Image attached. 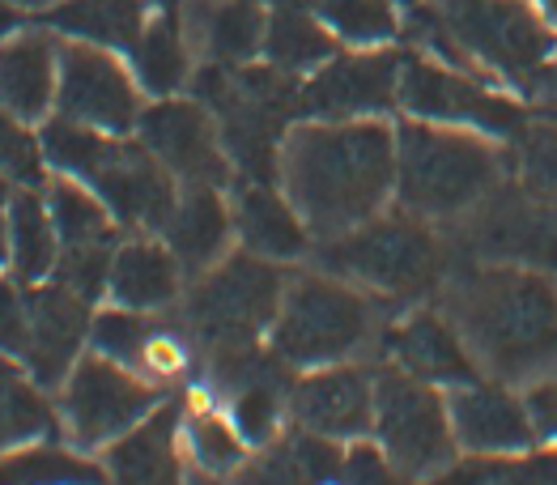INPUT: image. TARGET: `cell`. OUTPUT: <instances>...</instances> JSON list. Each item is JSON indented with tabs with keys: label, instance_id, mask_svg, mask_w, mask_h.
<instances>
[{
	"label": "cell",
	"instance_id": "cell-18",
	"mask_svg": "<svg viewBox=\"0 0 557 485\" xmlns=\"http://www.w3.org/2000/svg\"><path fill=\"white\" fill-rule=\"evenodd\" d=\"M294 418L332 438L367 435L374 426V380L362 366H320L294 388Z\"/></svg>",
	"mask_w": 557,
	"mask_h": 485
},
{
	"label": "cell",
	"instance_id": "cell-20",
	"mask_svg": "<svg viewBox=\"0 0 557 485\" xmlns=\"http://www.w3.org/2000/svg\"><path fill=\"white\" fill-rule=\"evenodd\" d=\"M234 213L226 200L213 192V184H187V192L171 204L166 217V247L175 251L180 269L187 273H205L231 242Z\"/></svg>",
	"mask_w": 557,
	"mask_h": 485
},
{
	"label": "cell",
	"instance_id": "cell-39",
	"mask_svg": "<svg viewBox=\"0 0 557 485\" xmlns=\"http://www.w3.org/2000/svg\"><path fill=\"white\" fill-rule=\"evenodd\" d=\"M30 337V298L17 290L9 277H0V349L22 358Z\"/></svg>",
	"mask_w": 557,
	"mask_h": 485
},
{
	"label": "cell",
	"instance_id": "cell-11",
	"mask_svg": "<svg viewBox=\"0 0 557 485\" xmlns=\"http://www.w3.org/2000/svg\"><path fill=\"white\" fill-rule=\"evenodd\" d=\"M468 247L490 264H523L557 277V200L528 188L485 196L468 217Z\"/></svg>",
	"mask_w": 557,
	"mask_h": 485
},
{
	"label": "cell",
	"instance_id": "cell-5",
	"mask_svg": "<svg viewBox=\"0 0 557 485\" xmlns=\"http://www.w3.org/2000/svg\"><path fill=\"white\" fill-rule=\"evenodd\" d=\"M44 158L64 175L90 184L124 226H166L171 217V171L133 141H111V133L86 128L77 120H55L44 128Z\"/></svg>",
	"mask_w": 557,
	"mask_h": 485
},
{
	"label": "cell",
	"instance_id": "cell-33",
	"mask_svg": "<svg viewBox=\"0 0 557 485\" xmlns=\"http://www.w3.org/2000/svg\"><path fill=\"white\" fill-rule=\"evenodd\" d=\"M345 469V447L341 438L320 435V431H307L294 435L269 464V477H298V482H324V477H341Z\"/></svg>",
	"mask_w": 557,
	"mask_h": 485
},
{
	"label": "cell",
	"instance_id": "cell-4",
	"mask_svg": "<svg viewBox=\"0 0 557 485\" xmlns=\"http://www.w3.org/2000/svg\"><path fill=\"white\" fill-rule=\"evenodd\" d=\"M425 43L447 64L536 86L554 64V30L532 0H430L418 13Z\"/></svg>",
	"mask_w": 557,
	"mask_h": 485
},
{
	"label": "cell",
	"instance_id": "cell-30",
	"mask_svg": "<svg viewBox=\"0 0 557 485\" xmlns=\"http://www.w3.org/2000/svg\"><path fill=\"white\" fill-rule=\"evenodd\" d=\"M315 17L354 48H383L400 35L396 0H315Z\"/></svg>",
	"mask_w": 557,
	"mask_h": 485
},
{
	"label": "cell",
	"instance_id": "cell-9",
	"mask_svg": "<svg viewBox=\"0 0 557 485\" xmlns=\"http://www.w3.org/2000/svg\"><path fill=\"white\" fill-rule=\"evenodd\" d=\"M374 435L400 477H430L456 460L447 396L409 371H383L374 380Z\"/></svg>",
	"mask_w": 557,
	"mask_h": 485
},
{
	"label": "cell",
	"instance_id": "cell-28",
	"mask_svg": "<svg viewBox=\"0 0 557 485\" xmlns=\"http://www.w3.org/2000/svg\"><path fill=\"white\" fill-rule=\"evenodd\" d=\"M264 48H269L277 69H285V73H307V69H320L324 60H332L336 35L327 30L320 17H307L302 9H277L269 17Z\"/></svg>",
	"mask_w": 557,
	"mask_h": 485
},
{
	"label": "cell",
	"instance_id": "cell-14",
	"mask_svg": "<svg viewBox=\"0 0 557 485\" xmlns=\"http://www.w3.org/2000/svg\"><path fill=\"white\" fill-rule=\"evenodd\" d=\"M400 107V60L392 51L332 55L298 86V111L311 120H379Z\"/></svg>",
	"mask_w": 557,
	"mask_h": 485
},
{
	"label": "cell",
	"instance_id": "cell-12",
	"mask_svg": "<svg viewBox=\"0 0 557 485\" xmlns=\"http://www.w3.org/2000/svg\"><path fill=\"white\" fill-rule=\"evenodd\" d=\"M153 409V388L111 358H82L64 380V422L82 447L128 435Z\"/></svg>",
	"mask_w": 557,
	"mask_h": 485
},
{
	"label": "cell",
	"instance_id": "cell-10",
	"mask_svg": "<svg viewBox=\"0 0 557 485\" xmlns=\"http://www.w3.org/2000/svg\"><path fill=\"white\" fill-rule=\"evenodd\" d=\"M400 107L425 124H456L485 137H519L528 115L515 98L490 90L476 73L447 60H400Z\"/></svg>",
	"mask_w": 557,
	"mask_h": 485
},
{
	"label": "cell",
	"instance_id": "cell-8",
	"mask_svg": "<svg viewBox=\"0 0 557 485\" xmlns=\"http://www.w3.org/2000/svg\"><path fill=\"white\" fill-rule=\"evenodd\" d=\"M281 298H285V282L277 273V260L247 251V256L222 260L213 273L200 277L187 302V315L218 353H238V349H251V340L277 320Z\"/></svg>",
	"mask_w": 557,
	"mask_h": 485
},
{
	"label": "cell",
	"instance_id": "cell-43",
	"mask_svg": "<svg viewBox=\"0 0 557 485\" xmlns=\"http://www.w3.org/2000/svg\"><path fill=\"white\" fill-rule=\"evenodd\" d=\"M532 4H536L541 22H545V26H549V30L557 35V0H532Z\"/></svg>",
	"mask_w": 557,
	"mask_h": 485
},
{
	"label": "cell",
	"instance_id": "cell-41",
	"mask_svg": "<svg viewBox=\"0 0 557 485\" xmlns=\"http://www.w3.org/2000/svg\"><path fill=\"white\" fill-rule=\"evenodd\" d=\"M341 477H349V482H387V477H396V464L387 460L383 443H367V438L358 435L345 447V469H341Z\"/></svg>",
	"mask_w": 557,
	"mask_h": 485
},
{
	"label": "cell",
	"instance_id": "cell-24",
	"mask_svg": "<svg viewBox=\"0 0 557 485\" xmlns=\"http://www.w3.org/2000/svg\"><path fill=\"white\" fill-rule=\"evenodd\" d=\"M51 30L111 51H133L145 30V0H60L44 17Z\"/></svg>",
	"mask_w": 557,
	"mask_h": 485
},
{
	"label": "cell",
	"instance_id": "cell-27",
	"mask_svg": "<svg viewBox=\"0 0 557 485\" xmlns=\"http://www.w3.org/2000/svg\"><path fill=\"white\" fill-rule=\"evenodd\" d=\"M47 209L55 222V235L64 251H107L115 235V213L107 209V200L90 188H82V179H60L47 188Z\"/></svg>",
	"mask_w": 557,
	"mask_h": 485
},
{
	"label": "cell",
	"instance_id": "cell-35",
	"mask_svg": "<svg viewBox=\"0 0 557 485\" xmlns=\"http://www.w3.org/2000/svg\"><path fill=\"white\" fill-rule=\"evenodd\" d=\"M149 337H153V324L140 320V311H133V307L102 311L90 324L94 353H102V358H111V362H120V366H128V371H140Z\"/></svg>",
	"mask_w": 557,
	"mask_h": 485
},
{
	"label": "cell",
	"instance_id": "cell-25",
	"mask_svg": "<svg viewBox=\"0 0 557 485\" xmlns=\"http://www.w3.org/2000/svg\"><path fill=\"white\" fill-rule=\"evenodd\" d=\"M175 409L145 413L128 435L115 438L107 469L120 482H175L180 477V451H175Z\"/></svg>",
	"mask_w": 557,
	"mask_h": 485
},
{
	"label": "cell",
	"instance_id": "cell-1",
	"mask_svg": "<svg viewBox=\"0 0 557 485\" xmlns=\"http://www.w3.org/2000/svg\"><path fill=\"white\" fill-rule=\"evenodd\" d=\"M281 184L315 235H345L396 196V133L383 120H315L285 137Z\"/></svg>",
	"mask_w": 557,
	"mask_h": 485
},
{
	"label": "cell",
	"instance_id": "cell-15",
	"mask_svg": "<svg viewBox=\"0 0 557 485\" xmlns=\"http://www.w3.org/2000/svg\"><path fill=\"white\" fill-rule=\"evenodd\" d=\"M145 149L187 184H222L226 179V149L222 133L213 128L209 111L196 102L180 98H162L149 111H140L137 120Z\"/></svg>",
	"mask_w": 557,
	"mask_h": 485
},
{
	"label": "cell",
	"instance_id": "cell-13",
	"mask_svg": "<svg viewBox=\"0 0 557 485\" xmlns=\"http://www.w3.org/2000/svg\"><path fill=\"white\" fill-rule=\"evenodd\" d=\"M55 107L64 120H77L111 137L133 133L140 120V95L128 69L107 48H94V43H77L60 55Z\"/></svg>",
	"mask_w": 557,
	"mask_h": 485
},
{
	"label": "cell",
	"instance_id": "cell-40",
	"mask_svg": "<svg viewBox=\"0 0 557 485\" xmlns=\"http://www.w3.org/2000/svg\"><path fill=\"white\" fill-rule=\"evenodd\" d=\"M523 409H528V422H532L536 443H557V375L554 371H541V375L528 380V388H523Z\"/></svg>",
	"mask_w": 557,
	"mask_h": 485
},
{
	"label": "cell",
	"instance_id": "cell-46",
	"mask_svg": "<svg viewBox=\"0 0 557 485\" xmlns=\"http://www.w3.org/2000/svg\"><path fill=\"white\" fill-rule=\"evenodd\" d=\"M409 4H418V0H409Z\"/></svg>",
	"mask_w": 557,
	"mask_h": 485
},
{
	"label": "cell",
	"instance_id": "cell-38",
	"mask_svg": "<svg viewBox=\"0 0 557 485\" xmlns=\"http://www.w3.org/2000/svg\"><path fill=\"white\" fill-rule=\"evenodd\" d=\"M519 188L541 200H557V124H523L519 153H515Z\"/></svg>",
	"mask_w": 557,
	"mask_h": 485
},
{
	"label": "cell",
	"instance_id": "cell-22",
	"mask_svg": "<svg viewBox=\"0 0 557 485\" xmlns=\"http://www.w3.org/2000/svg\"><path fill=\"white\" fill-rule=\"evenodd\" d=\"M60 64L47 35H13L0 43V102L22 120H44L55 102Z\"/></svg>",
	"mask_w": 557,
	"mask_h": 485
},
{
	"label": "cell",
	"instance_id": "cell-29",
	"mask_svg": "<svg viewBox=\"0 0 557 485\" xmlns=\"http://www.w3.org/2000/svg\"><path fill=\"white\" fill-rule=\"evenodd\" d=\"M133 69H137L140 90L149 95H175L187 82V48L175 17L149 22L133 43Z\"/></svg>",
	"mask_w": 557,
	"mask_h": 485
},
{
	"label": "cell",
	"instance_id": "cell-7",
	"mask_svg": "<svg viewBox=\"0 0 557 485\" xmlns=\"http://www.w3.org/2000/svg\"><path fill=\"white\" fill-rule=\"evenodd\" d=\"M374 315V298L354 282L298 277L281 298L273 340L294 366H332L371 345Z\"/></svg>",
	"mask_w": 557,
	"mask_h": 485
},
{
	"label": "cell",
	"instance_id": "cell-44",
	"mask_svg": "<svg viewBox=\"0 0 557 485\" xmlns=\"http://www.w3.org/2000/svg\"><path fill=\"white\" fill-rule=\"evenodd\" d=\"M9 209V204H4ZM4 209H0V260L9 256V235H4Z\"/></svg>",
	"mask_w": 557,
	"mask_h": 485
},
{
	"label": "cell",
	"instance_id": "cell-45",
	"mask_svg": "<svg viewBox=\"0 0 557 485\" xmlns=\"http://www.w3.org/2000/svg\"><path fill=\"white\" fill-rule=\"evenodd\" d=\"M153 4H166V9H171V4H175V0H153Z\"/></svg>",
	"mask_w": 557,
	"mask_h": 485
},
{
	"label": "cell",
	"instance_id": "cell-6",
	"mask_svg": "<svg viewBox=\"0 0 557 485\" xmlns=\"http://www.w3.org/2000/svg\"><path fill=\"white\" fill-rule=\"evenodd\" d=\"M447 247L418 213H374L324 242V269L387 298H421L443 282Z\"/></svg>",
	"mask_w": 557,
	"mask_h": 485
},
{
	"label": "cell",
	"instance_id": "cell-2",
	"mask_svg": "<svg viewBox=\"0 0 557 485\" xmlns=\"http://www.w3.org/2000/svg\"><path fill=\"white\" fill-rule=\"evenodd\" d=\"M447 315L476 362L503 380L541 375L557 358V277L523 264H481L447 290Z\"/></svg>",
	"mask_w": 557,
	"mask_h": 485
},
{
	"label": "cell",
	"instance_id": "cell-3",
	"mask_svg": "<svg viewBox=\"0 0 557 485\" xmlns=\"http://www.w3.org/2000/svg\"><path fill=\"white\" fill-rule=\"evenodd\" d=\"M507 158L485 133L409 120L396 128V196L425 222H460L503 188Z\"/></svg>",
	"mask_w": 557,
	"mask_h": 485
},
{
	"label": "cell",
	"instance_id": "cell-34",
	"mask_svg": "<svg viewBox=\"0 0 557 485\" xmlns=\"http://www.w3.org/2000/svg\"><path fill=\"white\" fill-rule=\"evenodd\" d=\"M98 477H102L98 464L60 447H30L0 460V482H98Z\"/></svg>",
	"mask_w": 557,
	"mask_h": 485
},
{
	"label": "cell",
	"instance_id": "cell-16",
	"mask_svg": "<svg viewBox=\"0 0 557 485\" xmlns=\"http://www.w3.org/2000/svg\"><path fill=\"white\" fill-rule=\"evenodd\" d=\"M447 413H451L456 447H465L468 456H515L536 443L523 396H515L503 384L472 380V384L451 388Z\"/></svg>",
	"mask_w": 557,
	"mask_h": 485
},
{
	"label": "cell",
	"instance_id": "cell-17",
	"mask_svg": "<svg viewBox=\"0 0 557 485\" xmlns=\"http://www.w3.org/2000/svg\"><path fill=\"white\" fill-rule=\"evenodd\" d=\"M387 353L400 371L434 388H460L481 380V362L447 311H413L387 333Z\"/></svg>",
	"mask_w": 557,
	"mask_h": 485
},
{
	"label": "cell",
	"instance_id": "cell-21",
	"mask_svg": "<svg viewBox=\"0 0 557 485\" xmlns=\"http://www.w3.org/2000/svg\"><path fill=\"white\" fill-rule=\"evenodd\" d=\"M234 231L243 235L247 251L264 260H294L311 247V226L294 209V200L277 196L269 184H247L234 196Z\"/></svg>",
	"mask_w": 557,
	"mask_h": 485
},
{
	"label": "cell",
	"instance_id": "cell-23",
	"mask_svg": "<svg viewBox=\"0 0 557 485\" xmlns=\"http://www.w3.org/2000/svg\"><path fill=\"white\" fill-rule=\"evenodd\" d=\"M107 290L120 307L133 311H158L180 294V260L162 242H124L111 256L107 269Z\"/></svg>",
	"mask_w": 557,
	"mask_h": 485
},
{
	"label": "cell",
	"instance_id": "cell-32",
	"mask_svg": "<svg viewBox=\"0 0 557 485\" xmlns=\"http://www.w3.org/2000/svg\"><path fill=\"white\" fill-rule=\"evenodd\" d=\"M51 431H55V413L44 391L26 384L13 366H0V451H13Z\"/></svg>",
	"mask_w": 557,
	"mask_h": 485
},
{
	"label": "cell",
	"instance_id": "cell-37",
	"mask_svg": "<svg viewBox=\"0 0 557 485\" xmlns=\"http://www.w3.org/2000/svg\"><path fill=\"white\" fill-rule=\"evenodd\" d=\"M44 141L26 128V120L17 111H9L0 102V175L22 184V188H39L44 184Z\"/></svg>",
	"mask_w": 557,
	"mask_h": 485
},
{
	"label": "cell",
	"instance_id": "cell-19",
	"mask_svg": "<svg viewBox=\"0 0 557 485\" xmlns=\"http://www.w3.org/2000/svg\"><path fill=\"white\" fill-rule=\"evenodd\" d=\"M90 333L86 298L69 286H47L30 294V337H26V362L35 384L55 388L77 366V345Z\"/></svg>",
	"mask_w": 557,
	"mask_h": 485
},
{
	"label": "cell",
	"instance_id": "cell-26",
	"mask_svg": "<svg viewBox=\"0 0 557 485\" xmlns=\"http://www.w3.org/2000/svg\"><path fill=\"white\" fill-rule=\"evenodd\" d=\"M4 235H9V264L17 282H39L60 264V235L47 200L35 188L13 192L4 209Z\"/></svg>",
	"mask_w": 557,
	"mask_h": 485
},
{
	"label": "cell",
	"instance_id": "cell-36",
	"mask_svg": "<svg viewBox=\"0 0 557 485\" xmlns=\"http://www.w3.org/2000/svg\"><path fill=\"white\" fill-rule=\"evenodd\" d=\"M187 451L205 473H231L243 464V435L213 409H196L187 418Z\"/></svg>",
	"mask_w": 557,
	"mask_h": 485
},
{
	"label": "cell",
	"instance_id": "cell-42",
	"mask_svg": "<svg viewBox=\"0 0 557 485\" xmlns=\"http://www.w3.org/2000/svg\"><path fill=\"white\" fill-rule=\"evenodd\" d=\"M22 26H26V13H22L17 4L0 0V39H13V35H17Z\"/></svg>",
	"mask_w": 557,
	"mask_h": 485
},
{
	"label": "cell",
	"instance_id": "cell-31",
	"mask_svg": "<svg viewBox=\"0 0 557 485\" xmlns=\"http://www.w3.org/2000/svg\"><path fill=\"white\" fill-rule=\"evenodd\" d=\"M264 30H269V17H264L260 0H222L209 13L205 43L218 64H243L264 48Z\"/></svg>",
	"mask_w": 557,
	"mask_h": 485
}]
</instances>
